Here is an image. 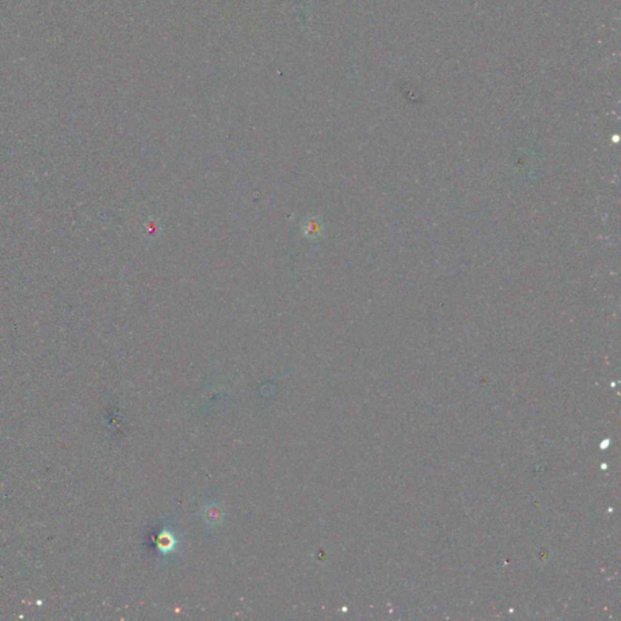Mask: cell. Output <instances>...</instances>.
I'll list each match as a JSON object with an SVG mask.
<instances>
[{"label":"cell","instance_id":"6da1fadb","mask_svg":"<svg viewBox=\"0 0 621 621\" xmlns=\"http://www.w3.org/2000/svg\"><path fill=\"white\" fill-rule=\"evenodd\" d=\"M319 231H321V227H319V225L317 224L316 221H309L306 226V233L307 236L309 237H316Z\"/></svg>","mask_w":621,"mask_h":621}]
</instances>
